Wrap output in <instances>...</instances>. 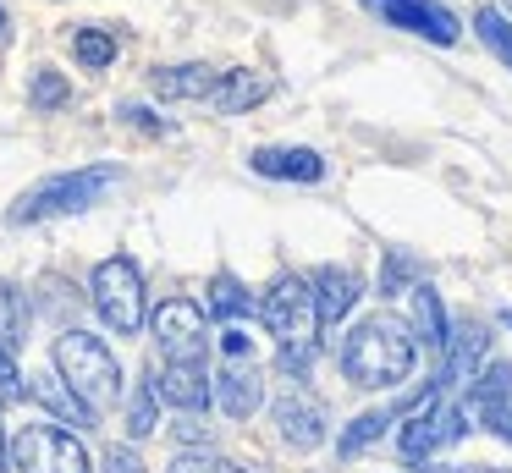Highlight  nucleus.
Returning <instances> with one entry per match:
<instances>
[{
	"mask_svg": "<svg viewBox=\"0 0 512 473\" xmlns=\"http://www.w3.org/2000/svg\"><path fill=\"white\" fill-rule=\"evenodd\" d=\"M402 413H408V424H402V435H397V451L408 462H430L435 451L452 446V440H463V429H468L463 407L441 402V385H430L424 396H413Z\"/></svg>",
	"mask_w": 512,
	"mask_h": 473,
	"instance_id": "obj_5",
	"label": "nucleus"
},
{
	"mask_svg": "<svg viewBox=\"0 0 512 473\" xmlns=\"http://www.w3.org/2000/svg\"><path fill=\"white\" fill-rule=\"evenodd\" d=\"M23 391H28V396H34V402H39V407H45V413H56V418H61V424H78V429H89V424H94V418H100V413H94V407H89V402H83V396H78V391H72V385H67V380H61V374H34V380H28V385H23Z\"/></svg>",
	"mask_w": 512,
	"mask_h": 473,
	"instance_id": "obj_17",
	"label": "nucleus"
},
{
	"mask_svg": "<svg viewBox=\"0 0 512 473\" xmlns=\"http://www.w3.org/2000/svg\"><path fill=\"white\" fill-rule=\"evenodd\" d=\"M215 66H204V61H188V66H160L155 77H149V88H155L160 99H210V88H215Z\"/></svg>",
	"mask_w": 512,
	"mask_h": 473,
	"instance_id": "obj_19",
	"label": "nucleus"
},
{
	"mask_svg": "<svg viewBox=\"0 0 512 473\" xmlns=\"http://www.w3.org/2000/svg\"><path fill=\"white\" fill-rule=\"evenodd\" d=\"M457 407H463L468 424H485L501 435V424H507V413H512V363H490L479 380H468V396Z\"/></svg>",
	"mask_w": 512,
	"mask_h": 473,
	"instance_id": "obj_11",
	"label": "nucleus"
},
{
	"mask_svg": "<svg viewBox=\"0 0 512 473\" xmlns=\"http://www.w3.org/2000/svg\"><path fill=\"white\" fill-rule=\"evenodd\" d=\"M210 396L221 402L226 418H254L265 402V380H259L254 358H226V369L210 380Z\"/></svg>",
	"mask_w": 512,
	"mask_h": 473,
	"instance_id": "obj_13",
	"label": "nucleus"
},
{
	"mask_svg": "<svg viewBox=\"0 0 512 473\" xmlns=\"http://www.w3.org/2000/svg\"><path fill=\"white\" fill-rule=\"evenodd\" d=\"M17 396H28V391H23V369H17L12 347H0V407L17 402Z\"/></svg>",
	"mask_w": 512,
	"mask_h": 473,
	"instance_id": "obj_30",
	"label": "nucleus"
},
{
	"mask_svg": "<svg viewBox=\"0 0 512 473\" xmlns=\"http://www.w3.org/2000/svg\"><path fill=\"white\" fill-rule=\"evenodd\" d=\"M386 424H397V413H391V407H369V413H358L353 424L342 429L336 451H342V457H358V451H364L369 440H380V435H386Z\"/></svg>",
	"mask_w": 512,
	"mask_h": 473,
	"instance_id": "obj_23",
	"label": "nucleus"
},
{
	"mask_svg": "<svg viewBox=\"0 0 512 473\" xmlns=\"http://www.w3.org/2000/svg\"><path fill=\"white\" fill-rule=\"evenodd\" d=\"M474 33H479V44H485V50L512 72V22H507V11H501V6H479L474 11Z\"/></svg>",
	"mask_w": 512,
	"mask_h": 473,
	"instance_id": "obj_21",
	"label": "nucleus"
},
{
	"mask_svg": "<svg viewBox=\"0 0 512 473\" xmlns=\"http://www.w3.org/2000/svg\"><path fill=\"white\" fill-rule=\"evenodd\" d=\"M259 319L276 341H314V292L303 275H281L259 303Z\"/></svg>",
	"mask_w": 512,
	"mask_h": 473,
	"instance_id": "obj_9",
	"label": "nucleus"
},
{
	"mask_svg": "<svg viewBox=\"0 0 512 473\" xmlns=\"http://www.w3.org/2000/svg\"><path fill=\"white\" fill-rule=\"evenodd\" d=\"M358 6L375 11L386 28L419 33V39H430V44H457V39H463L457 11H446L441 0H358Z\"/></svg>",
	"mask_w": 512,
	"mask_h": 473,
	"instance_id": "obj_8",
	"label": "nucleus"
},
{
	"mask_svg": "<svg viewBox=\"0 0 512 473\" xmlns=\"http://www.w3.org/2000/svg\"><path fill=\"white\" fill-rule=\"evenodd\" d=\"M56 374L94 407V413H105V407L122 396V363H116V352L105 347L100 336H89V330H67V336L56 341Z\"/></svg>",
	"mask_w": 512,
	"mask_h": 473,
	"instance_id": "obj_3",
	"label": "nucleus"
},
{
	"mask_svg": "<svg viewBox=\"0 0 512 473\" xmlns=\"http://www.w3.org/2000/svg\"><path fill=\"white\" fill-rule=\"evenodd\" d=\"M270 88L276 83H270L265 72H248V66L243 72H221L215 88H210V105L221 110V116H243V110L259 105V99H270Z\"/></svg>",
	"mask_w": 512,
	"mask_h": 473,
	"instance_id": "obj_18",
	"label": "nucleus"
},
{
	"mask_svg": "<svg viewBox=\"0 0 512 473\" xmlns=\"http://www.w3.org/2000/svg\"><path fill=\"white\" fill-rule=\"evenodd\" d=\"M177 440H182V446H210V429L199 424V413H182V424H177Z\"/></svg>",
	"mask_w": 512,
	"mask_h": 473,
	"instance_id": "obj_34",
	"label": "nucleus"
},
{
	"mask_svg": "<svg viewBox=\"0 0 512 473\" xmlns=\"http://www.w3.org/2000/svg\"><path fill=\"white\" fill-rule=\"evenodd\" d=\"M424 473H512V468H424Z\"/></svg>",
	"mask_w": 512,
	"mask_h": 473,
	"instance_id": "obj_36",
	"label": "nucleus"
},
{
	"mask_svg": "<svg viewBox=\"0 0 512 473\" xmlns=\"http://www.w3.org/2000/svg\"><path fill=\"white\" fill-rule=\"evenodd\" d=\"M122 116L133 121V127H144V132H166V121H160L155 110H144V105H122Z\"/></svg>",
	"mask_w": 512,
	"mask_h": 473,
	"instance_id": "obj_35",
	"label": "nucleus"
},
{
	"mask_svg": "<svg viewBox=\"0 0 512 473\" xmlns=\"http://www.w3.org/2000/svg\"><path fill=\"white\" fill-rule=\"evenodd\" d=\"M309 292H314V325H320V330H336L347 314H353L358 297H364V286H358L353 270H336V264H325V270L309 281Z\"/></svg>",
	"mask_w": 512,
	"mask_h": 473,
	"instance_id": "obj_14",
	"label": "nucleus"
},
{
	"mask_svg": "<svg viewBox=\"0 0 512 473\" xmlns=\"http://www.w3.org/2000/svg\"><path fill=\"white\" fill-rule=\"evenodd\" d=\"M501 440H512V413H507V424H501Z\"/></svg>",
	"mask_w": 512,
	"mask_h": 473,
	"instance_id": "obj_38",
	"label": "nucleus"
},
{
	"mask_svg": "<svg viewBox=\"0 0 512 473\" xmlns=\"http://www.w3.org/2000/svg\"><path fill=\"white\" fill-rule=\"evenodd\" d=\"M402 281H413V259H402V253H391L386 275H380V297H397Z\"/></svg>",
	"mask_w": 512,
	"mask_h": 473,
	"instance_id": "obj_31",
	"label": "nucleus"
},
{
	"mask_svg": "<svg viewBox=\"0 0 512 473\" xmlns=\"http://www.w3.org/2000/svg\"><path fill=\"white\" fill-rule=\"evenodd\" d=\"M276 369L287 374V380H309V369H314V341H281Z\"/></svg>",
	"mask_w": 512,
	"mask_h": 473,
	"instance_id": "obj_27",
	"label": "nucleus"
},
{
	"mask_svg": "<svg viewBox=\"0 0 512 473\" xmlns=\"http://www.w3.org/2000/svg\"><path fill=\"white\" fill-rule=\"evenodd\" d=\"M413 358H419V336L391 314L364 319L342 347V369L358 391H391V385H402L413 374Z\"/></svg>",
	"mask_w": 512,
	"mask_h": 473,
	"instance_id": "obj_1",
	"label": "nucleus"
},
{
	"mask_svg": "<svg viewBox=\"0 0 512 473\" xmlns=\"http://www.w3.org/2000/svg\"><path fill=\"white\" fill-rule=\"evenodd\" d=\"M276 424H281V440L298 446V451L325 446V407L309 402V396H281V402H276Z\"/></svg>",
	"mask_w": 512,
	"mask_h": 473,
	"instance_id": "obj_16",
	"label": "nucleus"
},
{
	"mask_svg": "<svg viewBox=\"0 0 512 473\" xmlns=\"http://www.w3.org/2000/svg\"><path fill=\"white\" fill-rule=\"evenodd\" d=\"M72 55H78L89 72H100V66H111L116 61V39L105 28H83L78 39H72Z\"/></svg>",
	"mask_w": 512,
	"mask_h": 473,
	"instance_id": "obj_25",
	"label": "nucleus"
},
{
	"mask_svg": "<svg viewBox=\"0 0 512 473\" xmlns=\"http://www.w3.org/2000/svg\"><path fill=\"white\" fill-rule=\"evenodd\" d=\"M116 182H122L116 165H83V171L45 176V182L28 187L12 204V226H39V220H56V215H83V209L100 204Z\"/></svg>",
	"mask_w": 512,
	"mask_h": 473,
	"instance_id": "obj_2",
	"label": "nucleus"
},
{
	"mask_svg": "<svg viewBox=\"0 0 512 473\" xmlns=\"http://www.w3.org/2000/svg\"><path fill=\"white\" fill-rule=\"evenodd\" d=\"M0 28H6V6H0Z\"/></svg>",
	"mask_w": 512,
	"mask_h": 473,
	"instance_id": "obj_39",
	"label": "nucleus"
},
{
	"mask_svg": "<svg viewBox=\"0 0 512 473\" xmlns=\"http://www.w3.org/2000/svg\"><path fill=\"white\" fill-rule=\"evenodd\" d=\"M248 165H254L259 176H270V182H325V160L314 149H303V143H287V149H254Z\"/></svg>",
	"mask_w": 512,
	"mask_h": 473,
	"instance_id": "obj_15",
	"label": "nucleus"
},
{
	"mask_svg": "<svg viewBox=\"0 0 512 473\" xmlns=\"http://www.w3.org/2000/svg\"><path fill=\"white\" fill-rule=\"evenodd\" d=\"M127 435H133V440L155 435V391H149V380L133 391V407H127Z\"/></svg>",
	"mask_w": 512,
	"mask_h": 473,
	"instance_id": "obj_26",
	"label": "nucleus"
},
{
	"mask_svg": "<svg viewBox=\"0 0 512 473\" xmlns=\"http://www.w3.org/2000/svg\"><path fill=\"white\" fill-rule=\"evenodd\" d=\"M507 325H512V314H507Z\"/></svg>",
	"mask_w": 512,
	"mask_h": 473,
	"instance_id": "obj_40",
	"label": "nucleus"
},
{
	"mask_svg": "<svg viewBox=\"0 0 512 473\" xmlns=\"http://www.w3.org/2000/svg\"><path fill=\"white\" fill-rule=\"evenodd\" d=\"M0 473H6V429H0Z\"/></svg>",
	"mask_w": 512,
	"mask_h": 473,
	"instance_id": "obj_37",
	"label": "nucleus"
},
{
	"mask_svg": "<svg viewBox=\"0 0 512 473\" xmlns=\"http://www.w3.org/2000/svg\"><path fill=\"white\" fill-rule=\"evenodd\" d=\"M28 292H17L12 281H0V347H23L28 341Z\"/></svg>",
	"mask_w": 512,
	"mask_h": 473,
	"instance_id": "obj_20",
	"label": "nucleus"
},
{
	"mask_svg": "<svg viewBox=\"0 0 512 473\" xmlns=\"http://www.w3.org/2000/svg\"><path fill=\"white\" fill-rule=\"evenodd\" d=\"M155 347L166 363H204L210 330H204V308L193 297H166L155 308Z\"/></svg>",
	"mask_w": 512,
	"mask_h": 473,
	"instance_id": "obj_7",
	"label": "nucleus"
},
{
	"mask_svg": "<svg viewBox=\"0 0 512 473\" xmlns=\"http://www.w3.org/2000/svg\"><path fill=\"white\" fill-rule=\"evenodd\" d=\"M413 330L424 336V347L430 352H441V341H446V314H441V297H435V286H413Z\"/></svg>",
	"mask_w": 512,
	"mask_h": 473,
	"instance_id": "obj_22",
	"label": "nucleus"
},
{
	"mask_svg": "<svg viewBox=\"0 0 512 473\" xmlns=\"http://www.w3.org/2000/svg\"><path fill=\"white\" fill-rule=\"evenodd\" d=\"M507 6H512V0H507Z\"/></svg>",
	"mask_w": 512,
	"mask_h": 473,
	"instance_id": "obj_41",
	"label": "nucleus"
},
{
	"mask_svg": "<svg viewBox=\"0 0 512 473\" xmlns=\"http://www.w3.org/2000/svg\"><path fill=\"white\" fill-rule=\"evenodd\" d=\"M210 308L215 319H226V325H232V319H243V314H254V297L243 292V281H237V275H215V286H210Z\"/></svg>",
	"mask_w": 512,
	"mask_h": 473,
	"instance_id": "obj_24",
	"label": "nucleus"
},
{
	"mask_svg": "<svg viewBox=\"0 0 512 473\" xmlns=\"http://www.w3.org/2000/svg\"><path fill=\"white\" fill-rule=\"evenodd\" d=\"M490 352V330L479 325V319H463V325H446V341H441V374H435V385H463L474 380L479 358Z\"/></svg>",
	"mask_w": 512,
	"mask_h": 473,
	"instance_id": "obj_12",
	"label": "nucleus"
},
{
	"mask_svg": "<svg viewBox=\"0 0 512 473\" xmlns=\"http://www.w3.org/2000/svg\"><path fill=\"white\" fill-rule=\"evenodd\" d=\"M6 462H17V473H89V451L56 424H28L12 440Z\"/></svg>",
	"mask_w": 512,
	"mask_h": 473,
	"instance_id": "obj_6",
	"label": "nucleus"
},
{
	"mask_svg": "<svg viewBox=\"0 0 512 473\" xmlns=\"http://www.w3.org/2000/svg\"><path fill=\"white\" fill-rule=\"evenodd\" d=\"M221 352H226V358H254V341H248L237 325H226L221 330Z\"/></svg>",
	"mask_w": 512,
	"mask_h": 473,
	"instance_id": "obj_33",
	"label": "nucleus"
},
{
	"mask_svg": "<svg viewBox=\"0 0 512 473\" xmlns=\"http://www.w3.org/2000/svg\"><path fill=\"white\" fill-rule=\"evenodd\" d=\"M34 110H56V105H67V77L61 72H39L34 77Z\"/></svg>",
	"mask_w": 512,
	"mask_h": 473,
	"instance_id": "obj_29",
	"label": "nucleus"
},
{
	"mask_svg": "<svg viewBox=\"0 0 512 473\" xmlns=\"http://www.w3.org/2000/svg\"><path fill=\"white\" fill-rule=\"evenodd\" d=\"M89 303L100 308V319L116 330V336H138L144 330V275L127 253L105 259L89 281Z\"/></svg>",
	"mask_w": 512,
	"mask_h": 473,
	"instance_id": "obj_4",
	"label": "nucleus"
},
{
	"mask_svg": "<svg viewBox=\"0 0 512 473\" xmlns=\"http://www.w3.org/2000/svg\"><path fill=\"white\" fill-rule=\"evenodd\" d=\"M105 473H144V457L133 446H111L105 451Z\"/></svg>",
	"mask_w": 512,
	"mask_h": 473,
	"instance_id": "obj_32",
	"label": "nucleus"
},
{
	"mask_svg": "<svg viewBox=\"0 0 512 473\" xmlns=\"http://www.w3.org/2000/svg\"><path fill=\"white\" fill-rule=\"evenodd\" d=\"M149 391H155V402H171L177 413H204L210 407V369L204 363H155V374H149Z\"/></svg>",
	"mask_w": 512,
	"mask_h": 473,
	"instance_id": "obj_10",
	"label": "nucleus"
},
{
	"mask_svg": "<svg viewBox=\"0 0 512 473\" xmlns=\"http://www.w3.org/2000/svg\"><path fill=\"white\" fill-rule=\"evenodd\" d=\"M171 473H243V468L215 457V451H177V457H171Z\"/></svg>",
	"mask_w": 512,
	"mask_h": 473,
	"instance_id": "obj_28",
	"label": "nucleus"
}]
</instances>
